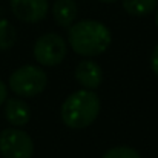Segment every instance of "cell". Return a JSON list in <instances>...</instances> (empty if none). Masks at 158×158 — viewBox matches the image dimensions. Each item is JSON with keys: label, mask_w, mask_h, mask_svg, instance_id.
Listing matches in <instances>:
<instances>
[{"label": "cell", "mask_w": 158, "mask_h": 158, "mask_svg": "<svg viewBox=\"0 0 158 158\" xmlns=\"http://www.w3.org/2000/svg\"><path fill=\"white\" fill-rule=\"evenodd\" d=\"M78 8L74 0H55L52 6V15L57 25L63 28H71L77 19Z\"/></svg>", "instance_id": "obj_9"}, {"label": "cell", "mask_w": 158, "mask_h": 158, "mask_svg": "<svg viewBox=\"0 0 158 158\" xmlns=\"http://www.w3.org/2000/svg\"><path fill=\"white\" fill-rule=\"evenodd\" d=\"M75 78L77 81L86 89H95L103 81V71L102 68L92 60H81L75 68Z\"/></svg>", "instance_id": "obj_7"}, {"label": "cell", "mask_w": 158, "mask_h": 158, "mask_svg": "<svg viewBox=\"0 0 158 158\" xmlns=\"http://www.w3.org/2000/svg\"><path fill=\"white\" fill-rule=\"evenodd\" d=\"M109 28L97 20H81L69 28V43L74 52L83 57L103 54L110 45Z\"/></svg>", "instance_id": "obj_1"}, {"label": "cell", "mask_w": 158, "mask_h": 158, "mask_svg": "<svg viewBox=\"0 0 158 158\" xmlns=\"http://www.w3.org/2000/svg\"><path fill=\"white\" fill-rule=\"evenodd\" d=\"M100 2H105V3H112V2H117V0H100Z\"/></svg>", "instance_id": "obj_16"}, {"label": "cell", "mask_w": 158, "mask_h": 158, "mask_svg": "<svg viewBox=\"0 0 158 158\" xmlns=\"http://www.w3.org/2000/svg\"><path fill=\"white\" fill-rule=\"evenodd\" d=\"M151 66H152V71L155 72V75L158 77V45L155 46L152 57H151Z\"/></svg>", "instance_id": "obj_13"}, {"label": "cell", "mask_w": 158, "mask_h": 158, "mask_svg": "<svg viewBox=\"0 0 158 158\" xmlns=\"http://www.w3.org/2000/svg\"><path fill=\"white\" fill-rule=\"evenodd\" d=\"M68 52L64 40L58 34H43L37 39L34 45V57L42 66H57L60 64Z\"/></svg>", "instance_id": "obj_4"}, {"label": "cell", "mask_w": 158, "mask_h": 158, "mask_svg": "<svg viewBox=\"0 0 158 158\" xmlns=\"http://www.w3.org/2000/svg\"><path fill=\"white\" fill-rule=\"evenodd\" d=\"M15 29L14 26L5 20L0 19V51H8L14 46L15 43Z\"/></svg>", "instance_id": "obj_11"}, {"label": "cell", "mask_w": 158, "mask_h": 158, "mask_svg": "<svg viewBox=\"0 0 158 158\" xmlns=\"http://www.w3.org/2000/svg\"><path fill=\"white\" fill-rule=\"evenodd\" d=\"M6 95H8V89H6V85L0 80V106L3 105V102L6 100Z\"/></svg>", "instance_id": "obj_14"}, {"label": "cell", "mask_w": 158, "mask_h": 158, "mask_svg": "<svg viewBox=\"0 0 158 158\" xmlns=\"http://www.w3.org/2000/svg\"><path fill=\"white\" fill-rule=\"evenodd\" d=\"M12 14L26 23H37L46 17L48 0H11Z\"/></svg>", "instance_id": "obj_6"}, {"label": "cell", "mask_w": 158, "mask_h": 158, "mask_svg": "<svg viewBox=\"0 0 158 158\" xmlns=\"http://www.w3.org/2000/svg\"><path fill=\"white\" fill-rule=\"evenodd\" d=\"M158 6V0H123V8L127 14L143 17L154 12Z\"/></svg>", "instance_id": "obj_10"}, {"label": "cell", "mask_w": 158, "mask_h": 158, "mask_svg": "<svg viewBox=\"0 0 158 158\" xmlns=\"http://www.w3.org/2000/svg\"><path fill=\"white\" fill-rule=\"evenodd\" d=\"M5 117L12 126H25L31 120V109L20 98H9L5 105Z\"/></svg>", "instance_id": "obj_8"}, {"label": "cell", "mask_w": 158, "mask_h": 158, "mask_svg": "<svg viewBox=\"0 0 158 158\" xmlns=\"http://www.w3.org/2000/svg\"><path fill=\"white\" fill-rule=\"evenodd\" d=\"M103 158H141L140 154L129 146H117L106 152Z\"/></svg>", "instance_id": "obj_12"}, {"label": "cell", "mask_w": 158, "mask_h": 158, "mask_svg": "<svg viewBox=\"0 0 158 158\" xmlns=\"http://www.w3.org/2000/svg\"><path fill=\"white\" fill-rule=\"evenodd\" d=\"M0 154L5 158H31L32 138L20 129H5L0 134Z\"/></svg>", "instance_id": "obj_5"}, {"label": "cell", "mask_w": 158, "mask_h": 158, "mask_svg": "<svg viewBox=\"0 0 158 158\" xmlns=\"http://www.w3.org/2000/svg\"><path fill=\"white\" fill-rule=\"evenodd\" d=\"M100 112V98L91 89L71 94L61 105V120L71 129H83L95 121Z\"/></svg>", "instance_id": "obj_2"}, {"label": "cell", "mask_w": 158, "mask_h": 158, "mask_svg": "<svg viewBox=\"0 0 158 158\" xmlns=\"http://www.w3.org/2000/svg\"><path fill=\"white\" fill-rule=\"evenodd\" d=\"M48 85L46 72L39 66H22L15 69L9 77V88L15 95L31 98L40 95Z\"/></svg>", "instance_id": "obj_3"}, {"label": "cell", "mask_w": 158, "mask_h": 158, "mask_svg": "<svg viewBox=\"0 0 158 158\" xmlns=\"http://www.w3.org/2000/svg\"><path fill=\"white\" fill-rule=\"evenodd\" d=\"M155 25H157V28H158V9H157V15H155Z\"/></svg>", "instance_id": "obj_15"}]
</instances>
